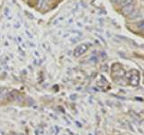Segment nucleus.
I'll return each mask as SVG.
<instances>
[{
	"label": "nucleus",
	"mask_w": 144,
	"mask_h": 135,
	"mask_svg": "<svg viewBox=\"0 0 144 135\" xmlns=\"http://www.w3.org/2000/svg\"><path fill=\"white\" fill-rule=\"evenodd\" d=\"M134 11V1L133 0H122V15H130Z\"/></svg>",
	"instance_id": "f257e3e1"
},
{
	"label": "nucleus",
	"mask_w": 144,
	"mask_h": 135,
	"mask_svg": "<svg viewBox=\"0 0 144 135\" xmlns=\"http://www.w3.org/2000/svg\"><path fill=\"white\" fill-rule=\"evenodd\" d=\"M88 44L81 43L75 48V50H74V51H73V55L75 57H80L83 55V54L86 53V52L88 51Z\"/></svg>",
	"instance_id": "f03ea898"
},
{
	"label": "nucleus",
	"mask_w": 144,
	"mask_h": 135,
	"mask_svg": "<svg viewBox=\"0 0 144 135\" xmlns=\"http://www.w3.org/2000/svg\"><path fill=\"white\" fill-rule=\"evenodd\" d=\"M6 95H7V89L1 88V89H0V101L3 100V99L6 97Z\"/></svg>",
	"instance_id": "7ed1b4c3"
}]
</instances>
